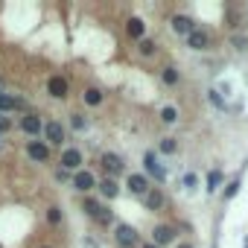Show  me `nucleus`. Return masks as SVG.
<instances>
[{
	"label": "nucleus",
	"instance_id": "obj_4",
	"mask_svg": "<svg viewBox=\"0 0 248 248\" xmlns=\"http://www.w3.org/2000/svg\"><path fill=\"white\" fill-rule=\"evenodd\" d=\"M126 187H129L135 196H146V193H149V178H146L143 172H132L129 181H126Z\"/></svg>",
	"mask_w": 248,
	"mask_h": 248
},
{
	"label": "nucleus",
	"instance_id": "obj_29",
	"mask_svg": "<svg viewBox=\"0 0 248 248\" xmlns=\"http://www.w3.org/2000/svg\"><path fill=\"white\" fill-rule=\"evenodd\" d=\"M236 190H239V181H231V184H228V190H225V199H231Z\"/></svg>",
	"mask_w": 248,
	"mask_h": 248
},
{
	"label": "nucleus",
	"instance_id": "obj_27",
	"mask_svg": "<svg viewBox=\"0 0 248 248\" xmlns=\"http://www.w3.org/2000/svg\"><path fill=\"white\" fill-rule=\"evenodd\" d=\"M9 129H12V120H9L6 114H0V135H6Z\"/></svg>",
	"mask_w": 248,
	"mask_h": 248
},
{
	"label": "nucleus",
	"instance_id": "obj_5",
	"mask_svg": "<svg viewBox=\"0 0 248 248\" xmlns=\"http://www.w3.org/2000/svg\"><path fill=\"white\" fill-rule=\"evenodd\" d=\"M44 138H47V146H59V143H64V129H62V123H47L44 126Z\"/></svg>",
	"mask_w": 248,
	"mask_h": 248
},
{
	"label": "nucleus",
	"instance_id": "obj_22",
	"mask_svg": "<svg viewBox=\"0 0 248 248\" xmlns=\"http://www.w3.org/2000/svg\"><path fill=\"white\" fill-rule=\"evenodd\" d=\"M161 120H164V123H175V120H178V111H175L172 105H164V108H161Z\"/></svg>",
	"mask_w": 248,
	"mask_h": 248
},
{
	"label": "nucleus",
	"instance_id": "obj_26",
	"mask_svg": "<svg viewBox=\"0 0 248 248\" xmlns=\"http://www.w3.org/2000/svg\"><path fill=\"white\" fill-rule=\"evenodd\" d=\"M196 184H199V178H196V172H187V175H184V187H187V190L193 193V190H196Z\"/></svg>",
	"mask_w": 248,
	"mask_h": 248
},
{
	"label": "nucleus",
	"instance_id": "obj_18",
	"mask_svg": "<svg viewBox=\"0 0 248 248\" xmlns=\"http://www.w3.org/2000/svg\"><path fill=\"white\" fill-rule=\"evenodd\" d=\"M93 216H96V219H99L102 225H111V222H114V213H111V207H105V204H96Z\"/></svg>",
	"mask_w": 248,
	"mask_h": 248
},
{
	"label": "nucleus",
	"instance_id": "obj_15",
	"mask_svg": "<svg viewBox=\"0 0 248 248\" xmlns=\"http://www.w3.org/2000/svg\"><path fill=\"white\" fill-rule=\"evenodd\" d=\"M15 108H24V99H15V96H9V93H0V114L15 111Z\"/></svg>",
	"mask_w": 248,
	"mask_h": 248
},
{
	"label": "nucleus",
	"instance_id": "obj_16",
	"mask_svg": "<svg viewBox=\"0 0 248 248\" xmlns=\"http://www.w3.org/2000/svg\"><path fill=\"white\" fill-rule=\"evenodd\" d=\"M96 187H99V193H102L105 199H117V193H120V187H117V181H114V178H102Z\"/></svg>",
	"mask_w": 248,
	"mask_h": 248
},
{
	"label": "nucleus",
	"instance_id": "obj_9",
	"mask_svg": "<svg viewBox=\"0 0 248 248\" xmlns=\"http://www.w3.org/2000/svg\"><path fill=\"white\" fill-rule=\"evenodd\" d=\"M47 91H50V96H56V99H64V96H67V79H64V76H50V82H47Z\"/></svg>",
	"mask_w": 248,
	"mask_h": 248
},
{
	"label": "nucleus",
	"instance_id": "obj_24",
	"mask_svg": "<svg viewBox=\"0 0 248 248\" xmlns=\"http://www.w3.org/2000/svg\"><path fill=\"white\" fill-rule=\"evenodd\" d=\"M175 149H178V143H175V138H164V140H161V152H164V155H172Z\"/></svg>",
	"mask_w": 248,
	"mask_h": 248
},
{
	"label": "nucleus",
	"instance_id": "obj_25",
	"mask_svg": "<svg viewBox=\"0 0 248 248\" xmlns=\"http://www.w3.org/2000/svg\"><path fill=\"white\" fill-rule=\"evenodd\" d=\"M47 222H50V225H59V222H62V210H59V207H50V210H47Z\"/></svg>",
	"mask_w": 248,
	"mask_h": 248
},
{
	"label": "nucleus",
	"instance_id": "obj_20",
	"mask_svg": "<svg viewBox=\"0 0 248 248\" xmlns=\"http://www.w3.org/2000/svg\"><path fill=\"white\" fill-rule=\"evenodd\" d=\"M219 184H222V170H213V172L207 175V193L219 190Z\"/></svg>",
	"mask_w": 248,
	"mask_h": 248
},
{
	"label": "nucleus",
	"instance_id": "obj_19",
	"mask_svg": "<svg viewBox=\"0 0 248 248\" xmlns=\"http://www.w3.org/2000/svg\"><path fill=\"white\" fill-rule=\"evenodd\" d=\"M85 102H88V105H99V102H102V91H99V88H88V91H85Z\"/></svg>",
	"mask_w": 248,
	"mask_h": 248
},
{
	"label": "nucleus",
	"instance_id": "obj_1",
	"mask_svg": "<svg viewBox=\"0 0 248 248\" xmlns=\"http://www.w3.org/2000/svg\"><path fill=\"white\" fill-rule=\"evenodd\" d=\"M114 236H117V245L120 248H135L138 245V231L132 225H126V222H120L114 228Z\"/></svg>",
	"mask_w": 248,
	"mask_h": 248
},
{
	"label": "nucleus",
	"instance_id": "obj_23",
	"mask_svg": "<svg viewBox=\"0 0 248 248\" xmlns=\"http://www.w3.org/2000/svg\"><path fill=\"white\" fill-rule=\"evenodd\" d=\"M155 47H158V44H155L152 38H140V47H138V50H140L143 56H152V53H155Z\"/></svg>",
	"mask_w": 248,
	"mask_h": 248
},
{
	"label": "nucleus",
	"instance_id": "obj_30",
	"mask_svg": "<svg viewBox=\"0 0 248 248\" xmlns=\"http://www.w3.org/2000/svg\"><path fill=\"white\" fill-rule=\"evenodd\" d=\"M96 204H99V202H93V199H85V210H88L91 216H93V210H96Z\"/></svg>",
	"mask_w": 248,
	"mask_h": 248
},
{
	"label": "nucleus",
	"instance_id": "obj_32",
	"mask_svg": "<svg viewBox=\"0 0 248 248\" xmlns=\"http://www.w3.org/2000/svg\"><path fill=\"white\" fill-rule=\"evenodd\" d=\"M178 248H190V242H184V245H178Z\"/></svg>",
	"mask_w": 248,
	"mask_h": 248
},
{
	"label": "nucleus",
	"instance_id": "obj_8",
	"mask_svg": "<svg viewBox=\"0 0 248 248\" xmlns=\"http://www.w3.org/2000/svg\"><path fill=\"white\" fill-rule=\"evenodd\" d=\"M27 155H30L32 161L44 164V161H50V146H47V143H41V140H32V143L27 146Z\"/></svg>",
	"mask_w": 248,
	"mask_h": 248
},
{
	"label": "nucleus",
	"instance_id": "obj_33",
	"mask_svg": "<svg viewBox=\"0 0 248 248\" xmlns=\"http://www.w3.org/2000/svg\"><path fill=\"white\" fill-rule=\"evenodd\" d=\"M143 248H158V245H152V242H149V245H143Z\"/></svg>",
	"mask_w": 248,
	"mask_h": 248
},
{
	"label": "nucleus",
	"instance_id": "obj_11",
	"mask_svg": "<svg viewBox=\"0 0 248 248\" xmlns=\"http://www.w3.org/2000/svg\"><path fill=\"white\" fill-rule=\"evenodd\" d=\"M187 47H193V50H207V47H210V38H207V32H202V30H193V32L187 35Z\"/></svg>",
	"mask_w": 248,
	"mask_h": 248
},
{
	"label": "nucleus",
	"instance_id": "obj_17",
	"mask_svg": "<svg viewBox=\"0 0 248 248\" xmlns=\"http://www.w3.org/2000/svg\"><path fill=\"white\" fill-rule=\"evenodd\" d=\"M126 32H129L132 38H143V32H146V24H143L140 18H129V24H126Z\"/></svg>",
	"mask_w": 248,
	"mask_h": 248
},
{
	"label": "nucleus",
	"instance_id": "obj_10",
	"mask_svg": "<svg viewBox=\"0 0 248 248\" xmlns=\"http://www.w3.org/2000/svg\"><path fill=\"white\" fill-rule=\"evenodd\" d=\"M79 164H82V152L79 149H64L62 152V170L67 172V170H79Z\"/></svg>",
	"mask_w": 248,
	"mask_h": 248
},
{
	"label": "nucleus",
	"instance_id": "obj_2",
	"mask_svg": "<svg viewBox=\"0 0 248 248\" xmlns=\"http://www.w3.org/2000/svg\"><path fill=\"white\" fill-rule=\"evenodd\" d=\"M70 184H73L79 193H88V190L96 187V178H93V172H88V170H76L73 178H70Z\"/></svg>",
	"mask_w": 248,
	"mask_h": 248
},
{
	"label": "nucleus",
	"instance_id": "obj_13",
	"mask_svg": "<svg viewBox=\"0 0 248 248\" xmlns=\"http://www.w3.org/2000/svg\"><path fill=\"white\" fill-rule=\"evenodd\" d=\"M143 202H146V210H161L164 207V193L155 190V187H149V193L143 196Z\"/></svg>",
	"mask_w": 248,
	"mask_h": 248
},
{
	"label": "nucleus",
	"instance_id": "obj_14",
	"mask_svg": "<svg viewBox=\"0 0 248 248\" xmlns=\"http://www.w3.org/2000/svg\"><path fill=\"white\" fill-rule=\"evenodd\" d=\"M21 129H24L27 135H38V132H41V120H38L35 114H27V117L21 120Z\"/></svg>",
	"mask_w": 248,
	"mask_h": 248
},
{
	"label": "nucleus",
	"instance_id": "obj_31",
	"mask_svg": "<svg viewBox=\"0 0 248 248\" xmlns=\"http://www.w3.org/2000/svg\"><path fill=\"white\" fill-rule=\"evenodd\" d=\"M210 102H216V105H222V96H219L216 91H210Z\"/></svg>",
	"mask_w": 248,
	"mask_h": 248
},
{
	"label": "nucleus",
	"instance_id": "obj_7",
	"mask_svg": "<svg viewBox=\"0 0 248 248\" xmlns=\"http://www.w3.org/2000/svg\"><path fill=\"white\" fill-rule=\"evenodd\" d=\"M175 239V228H170V225H158L155 231H152V245H170Z\"/></svg>",
	"mask_w": 248,
	"mask_h": 248
},
{
	"label": "nucleus",
	"instance_id": "obj_21",
	"mask_svg": "<svg viewBox=\"0 0 248 248\" xmlns=\"http://www.w3.org/2000/svg\"><path fill=\"white\" fill-rule=\"evenodd\" d=\"M161 79H164L167 85H175V82H178V70H175V67H164V70H161Z\"/></svg>",
	"mask_w": 248,
	"mask_h": 248
},
{
	"label": "nucleus",
	"instance_id": "obj_3",
	"mask_svg": "<svg viewBox=\"0 0 248 248\" xmlns=\"http://www.w3.org/2000/svg\"><path fill=\"white\" fill-rule=\"evenodd\" d=\"M99 164H102V170H105V175H108V178H114V175H120V172H123V158H120V155H114V152H105V155L99 158Z\"/></svg>",
	"mask_w": 248,
	"mask_h": 248
},
{
	"label": "nucleus",
	"instance_id": "obj_12",
	"mask_svg": "<svg viewBox=\"0 0 248 248\" xmlns=\"http://www.w3.org/2000/svg\"><path fill=\"white\" fill-rule=\"evenodd\" d=\"M172 30H175L178 35H190V32L196 30V24H193L187 15H175V18H172Z\"/></svg>",
	"mask_w": 248,
	"mask_h": 248
},
{
	"label": "nucleus",
	"instance_id": "obj_6",
	"mask_svg": "<svg viewBox=\"0 0 248 248\" xmlns=\"http://www.w3.org/2000/svg\"><path fill=\"white\" fill-rule=\"evenodd\" d=\"M143 164H146V172H149V175H152L155 181H164V178H167V170H164V167L158 164L155 152H146V155H143Z\"/></svg>",
	"mask_w": 248,
	"mask_h": 248
},
{
	"label": "nucleus",
	"instance_id": "obj_28",
	"mask_svg": "<svg viewBox=\"0 0 248 248\" xmlns=\"http://www.w3.org/2000/svg\"><path fill=\"white\" fill-rule=\"evenodd\" d=\"M85 126H88V120L82 114H73V129H85Z\"/></svg>",
	"mask_w": 248,
	"mask_h": 248
}]
</instances>
